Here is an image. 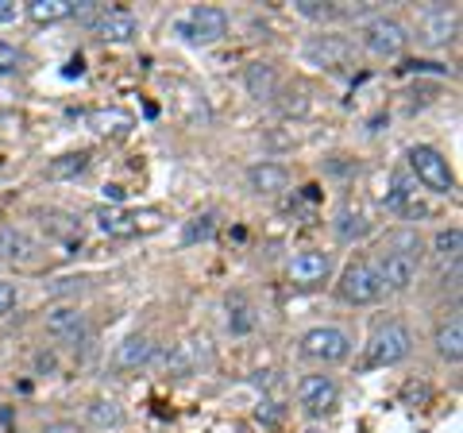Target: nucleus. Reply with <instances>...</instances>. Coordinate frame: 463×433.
<instances>
[{"label": "nucleus", "instance_id": "nucleus-9", "mask_svg": "<svg viewBox=\"0 0 463 433\" xmlns=\"http://www.w3.org/2000/svg\"><path fill=\"white\" fill-rule=\"evenodd\" d=\"M379 283H383V291L390 286V291H410V286L417 283V271H421V259H413V255H402V252H383L379 259Z\"/></svg>", "mask_w": 463, "mask_h": 433}, {"label": "nucleus", "instance_id": "nucleus-34", "mask_svg": "<svg viewBox=\"0 0 463 433\" xmlns=\"http://www.w3.org/2000/svg\"><path fill=\"white\" fill-rule=\"evenodd\" d=\"M16 66H20V54L12 51V47H5V43H0V74H12Z\"/></svg>", "mask_w": 463, "mask_h": 433}, {"label": "nucleus", "instance_id": "nucleus-35", "mask_svg": "<svg viewBox=\"0 0 463 433\" xmlns=\"http://www.w3.org/2000/svg\"><path fill=\"white\" fill-rule=\"evenodd\" d=\"M16 20V0H0V24Z\"/></svg>", "mask_w": 463, "mask_h": 433}, {"label": "nucleus", "instance_id": "nucleus-36", "mask_svg": "<svg viewBox=\"0 0 463 433\" xmlns=\"http://www.w3.org/2000/svg\"><path fill=\"white\" fill-rule=\"evenodd\" d=\"M105 197L112 201V206H120V201H124V190H120V186H105Z\"/></svg>", "mask_w": 463, "mask_h": 433}, {"label": "nucleus", "instance_id": "nucleus-30", "mask_svg": "<svg viewBox=\"0 0 463 433\" xmlns=\"http://www.w3.org/2000/svg\"><path fill=\"white\" fill-rule=\"evenodd\" d=\"M216 233V213H197L190 225H185V233H182V240L185 244H197V240H209Z\"/></svg>", "mask_w": 463, "mask_h": 433}, {"label": "nucleus", "instance_id": "nucleus-3", "mask_svg": "<svg viewBox=\"0 0 463 433\" xmlns=\"http://www.w3.org/2000/svg\"><path fill=\"white\" fill-rule=\"evenodd\" d=\"M93 221H97V228L105 236H139V233H147V228H158V216L155 209H147V213H132V209H120V206H105V209H97L93 213Z\"/></svg>", "mask_w": 463, "mask_h": 433}, {"label": "nucleus", "instance_id": "nucleus-18", "mask_svg": "<svg viewBox=\"0 0 463 433\" xmlns=\"http://www.w3.org/2000/svg\"><path fill=\"white\" fill-rule=\"evenodd\" d=\"M224 306H228V329H232L236 337H248L251 329H255V322H259L251 298H248V294H228Z\"/></svg>", "mask_w": 463, "mask_h": 433}, {"label": "nucleus", "instance_id": "nucleus-21", "mask_svg": "<svg viewBox=\"0 0 463 433\" xmlns=\"http://www.w3.org/2000/svg\"><path fill=\"white\" fill-rule=\"evenodd\" d=\"M243 82H248L251 97H259V101H270V97H274V90H279L274 66H267V63H251L248 70H243Z\"/></svg>", "mask_w": 463, "mask_h": 433}, {"label": "nucleus", "instance_id": "nucleus-24", "mask_svg": "<svg viewBox=\"0 0 463 433\" xmlns=\"http://www.w3.org/2000/svg\"><path fill=\"white\" fill-rule=\"evenodd\" d=\"M201 356H205V341H185V344H178V352H174L170 371H174V375L194 371V368L201 364Z\"/></svg>", "mask_w": 463, "mask_h": 433}, {"label": "nucleus", "instance_id": "nucleus-2", "mask_svg": "<svg viewBox=\"0 0 463 433\" xmlns=\"http://www.w3.org/2000/svg\"><path fill=\"white\" fill-rule=\"evenodd\" d=\"M340 298L352 302V306H367V302H379L383 298V283H379V271H374L371 259H352L340 275Z\"/></svg>", "mask_w": 463, "mask_h": 433}, {"label": "nucleus", "instance_id": "nucleus-29", "mask_svg": "<svg viewBox=\"0 0 463 433\" xmlns=\"http://www.w3.org/2000/svg\"><path fill=\"white\" fill-rule=\"evenodd\" d=\"M90 422L100 426V429H105V426H120L124 422V410L116 407V402H109V399H97L93 407H90Z\"/></svg>", "mask_w": 463, "mask_h": 433}, {"label": "nucleus", "instance_id": "nucleus-4", "mask_svg": "<svg viewBox=\"0 0 463 433\" xmlns=\"http://www.w3.org/2000/svg\"><path fill=\"white\" fill-rule=\"evenodd\" d=\"M410 167L432 194H452L456 190V178H452V170H448V159L437 148H429V143L410 148Z\"/></svg>", "mask_w": 463, "mask_h": 433}, {"label": "nucleus", "instance_id": "nucleus-8", "mask_svg": "<svg viewBox=\"0 0 463 433\" xmlns=\"http://www.w3.org/2000/svg\"><path fill=\"white\" fill-rule=\"evenodd\" d=\"M182 35H190L194 43H216L228 35V12L224 8H213V5H201L194 8L182 24Z\"/></svg>", "mask_w": 463, "mask_h": 433}, {"label": "nucleus", "instance_id": "nucleus-38", "mask_svg": "<svg viewBox=\"0 0 463 433\" xmlns=\"http://www.w3.org/2000/svg\"><path fill=\"white\" fill-rule=\"evenodd\" d=\"M309 433H321V429H309Z\"/></svg>", "mask_w": 463, "mask_h": 433}, {"label": "nucleus", "instance_id": "nucleus-23", "mask_svg": "<svg viewBox=\"0 0 463 433\" xmlns=\"http://www.w3.org/2000/svg\"><path fill=\"white\" fill-rule=\"evenodd\" d=\"M27 255H32L27 233H20V228H12V225L0 228V259H27Z\"/></svg>", "mask_w": 463, "mask_h": 433}, {"label": "nucleus", "instance_id": "nucleus-33", "mask_svg": "<svg viewBox=\"0 0 463 433\" xmlns=\"http://www.w3.org/2000/svg\"><path fill=\"white\" fill-rule=\"evenodd\" d=\"M16 302H20L16 283H5V279H0V313H12V310H16Z\"/></svg>", "mask_w": 463, "mask_h": 433}, {"label": "nucleus", "instance_id": "nucleus-17", "mask_svg": "<svg viewBox=\"0 0 463 433\" xmlns=\"http://www.w3.org/2000/svg\"><path fill=\"white\" fill-rule=\"evenodd\" d=\"M248 182H251L255 194H279V190H286L289 170L279 167V163H255V167L248 170Z\"/></svg>", "mask_w": 463, "mask_h": 433}, {"label": "nucleus", "instance_id": "nucleus-16", "mask_svg": "<svg viewBox=\"0 0 463 433\" xmlns=\"http://www.w3.org/2000/svg\"><path fill=\"white\" fill-rule=\"evenodd\" d=\"M112 360H116V368H124V371L151 364V360H155V341L151 337H128L120 349H116Z\"/></svg>", "mask_w": 463, "mask_h": 433}, {"label": "nucleus", "instance_id": "nucleus-37", "mask_svg": "<svg viewBox=\"0 0 463 433\" xmlns=\"http://www.w3.org/2000/svg\"><path fill=\"white\" fill-rule=\"evenodd\" d=\"M43 433H78V426H70V422H54V426H47Z\"/></svg>", "mask_w": 463, "mask_h": 433}, {"label": "nucleus", "instance_id": "nucleus-19", "mask_svg": "<svg viewBox=\"0 0 463 433\" xmlns=\"http://www.w3.org/2000/svg\"><path fill=\"white\" fill-rule=\"evenodd\" d=\"M78 8V0H27V16L35 24H58V20H70Z\"/></svg>", "mask_w": 463, "mask_h": 433}, {"label": "nucleus", "instance_id": "nucleus-5", "mask_svg": "<svg viewBox=\"0 0 463 433\" xmlns=\"http://www.w3.org/2000/svg\"><path fill=\"white\" fill-rule=\"evenodd\" d=\"M301 352L309 360H321V364H340V360L352 356V337L336 325H317L301 337Z\"/></svg>", "mask_w": 463, "mask_h": 433}, {"label": "nucleus", "instance_id": "nucleus-1", "mask_svg": "<svg viewBox=\"0 0 463 433\" xmlns=\"http://www.w3.org/2000/svg\"><path fill=\"white\" fill-rule=\"evenodd\" d=\"M413 352V337L402 322H386L383 329H374V337L367 344V364L371 368H390V364H402L405 356Z\"/></svg>", "mask_w": 463, "mask_h": 433}, {"label": "nucleus", "instance_id": "nucleus-14", "mask_svg": "<svg viewBox=\"0 0 463 433\" xmlns=\"http://www.w3.org/2000/svg\"><path fill=\"white\" fill-rule=\"evenodd\" d=\"M306 54L317 66H347L352 47H347V39H340V35H317V39H309Z\"/></svg>", "mask_w": 463, "mask_h": 433}, {"label": "nucleus", "instance_id": "nucleus-28", "mask_svg": "<svg viewBox=\"0 0 463 433\" xmlns=\"http://www.w3.org/2000/svg\"><path fill=\"white\" fill-rule=\"evenodd\" d=\"M85 167H90V155L78 151V155H62V159H54V163L47 167V175H51V178H74V175H81Z\"/></svg>", "mask_w": 463, "mask_h": 433}, {"label": "nucleus", "instance_id": "nucleus-11", "mask_svg": "<svg viewBox=\"0 0 463 433\" xmlns=\"http://www.w3.org/2000/svg\"><path fill=\"white\" fill-rule=\"evenodd\" d=\"M328 255L325 252H317V248H306V252H298L294 259H289V279H294L298 286H321L328 279Z\"/></svg>", "mask_w": 463, "mask_h": 433}, {"label": "nucleus", "instance_id": "nucleus-20", "mask_svg": "<svg viewBox=\"0 0 463 433\" xmlns=\"http://www.w3.org/2000/svg\"><path fill=\"white\" fill-rule=\"evenodd\" d=\"M437 352L448 364H459V356H463V322L459 317H452V322H444L437 329Z\"/></svg>", "mask_w": 463, "mask_h": 433}, {"label": "nucleus", "instance_id": "nucleus-26", "mask_svg": "<svg viewBox=\"0 0 463 433\" xmlns=\"http://www.w3.org/2000/svg\"><path fill=\"white\" fill-rule=\"evenodd\" d=\"M421 236H417V228H398V233H390L386 240V252H402V255H413V259H421Z\"/></svg>", "mask_w": 463, "mask_h": 433}, {"label": "nucleus", "instance_id": "nucleus-13", "mask_svg": "<svg viewBox=\"0 0 463 433\" xmlns=\"http://www.w3.org/2000/svg\"><path fill=\"white\" fill-rule=\"evenodd\" d=\"M47 333L54 341H66V344H74L85 337V313L74 310V306H58L47 313Z\"/></svg>", "mask_w": 463, "mask_h": 433}, {"label": "nucleus", "instance_id": "nucleus-7", "mask_svg": "<svg viewBox=\"0 0 463 433\" xmlns=\"http://www.w3.org/2000/svg\"><path fill=\"white\" fill-rule=\"evenodd\" d=\"M336 399H340V387L332 375H306V380L298 383V402L313 418H325L332 407H336Z\"/></svg>", "mask_w": 463, "mask_h": 433}, {"label": "nucleus", "instance_id": "nucleus-15", "mask_svg": "<svg viewBox=\"0 0 463 433\" xmlns=\"http://www.w3.org/2000/svg\"><path fill=\"white\" fill-rule=\"evenodd\" d=\"M85 124L100 136H128L136 128V117L128 109H93L85 112Z\"/></svg>", "mask_w": 463, "mask_h": 433}, {"label": "nucleus", "instance_id": "nucleus-31", "mask_svg": "<svg viewBox=\"0 0 463 433\" xmlns=\"http://www.w3.org/2000/svg\"><path fill=\"white\" fill-rule=\"evenodd\" d=\"M298 12H301V16H309V20H328V16H336V8L321 5V0H298Z\"/></svg>", "mask_w": 463, "mask_h": 433}, {"label": "nucleus", "instance_id": "nucleus-32", "mask_svg": "<svg viewBox=\"0 0 463 433\" xmlns=\"http://www.w3.org/2000/svg\"><path fill=\"white\" fill-rule=\"evenodd\" d=\"M282 418H286V410H282V402H274V399H267L263 407H259V422H267V426H282Z\"/></svg>", "mask_w": 463, "mask_h": 433}, {"label": "nucleus", "instance_id": "nucleus-22", "mask_svg": "<svg viewBox=\"0 0 463 433\" xmlns=\"http://www.w3.org/2000/svg\"><path fill=\"white\" fill-rule=\"evenodd\" d=\"M332 225H336V236L344 244H355L359 236H367V216L359 213L355 206H340L336 209V221H332Z\"/></svg>", "mask_w": 463, "mask_h": 433}, {"label": "nucleus", "instance_id": "nucleus-10", "mask_svg": "<svg viewBox=\"0 0 463 433\" xmlns=\"http://www.w3.org/2000/svg\"><path fill=\"white\" fill-rule=\"evenodd\" d=\"M456 12L452 8H425L421 20H417V32H421V43H429V47H444V43L456 39Z\"/></svg>", "mask_w": 463, "mask_h": 433}, {"label": "nucleus", "instance_id": "nucleus-12", "mask_svg": "<svg viewBox=\"0 0 463 433\" xmlns=\"http://www.w3.org/2000/svg\"><path fill=\"white\" fill-rule=\"evenodd\" d=\"M93 32L105 39V43H132L139 35V24L128 8H105L100 12V20L93 24Z\"/></svg>", "mask_w": 463, "mask_h": 433}, {"label": "nucleus", "instance_id": "nucleus-25", "mask_svg": "<svg viewBox=\"0 0 463 433\" xmlns=\"http://www.w3.org/2000/svg\"><path fill=\"white\" fill-rule=\"evenodd\" d=\"M43 225H47L54 236H62L66 244H81V225L74 221V216H66V213H43Z\"/></svg>", "mask_w": 463, "mask_h": 433}, {"label": "nucleus", "instance_id": "nucleus-27", "mask_svg": "<svg viewBox=\"0 0 463 433\" xmlns=\"http://www.w3.org/2000/svg\"><path fill=\"white\" fill-rule=\"evenodd\" d=\"M459 248H463V233H459L456 225H452V228H440V233L432 236V252H437L440 259H452V264H456Z\"/></svg>", "mask_w": 463, "mask_h": 433}, {"label": "nucleus", "instance_id": "nucleus-6", "mask_svg": "<svg viewBox=\"0 0 463 433\" xmlns=\"http://www.w3.org/2000/svg\"><path fill=\"white\" fill-rule=\"evenodd\" d=\"M405 43H410V32L390 20V16H374L367 27H364V47L371 54H379V59H394V54L405 51Z\"/></svg>", "mask_w": 463, "mask_h": 433}]
</instances>
